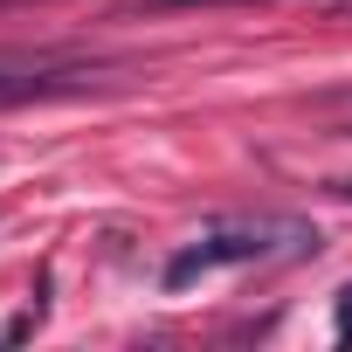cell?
Returning <instances> with one entry per match:
<instances>
[{
  "label": "cell",
  "instance_id": "7a4b0ae2",
  "mask_svg": "<svg viewBox=\"0 0 352 352\" xmlns=\"http://www.w3.org/2000/svg\"><path fill=\"white\" fill-rule=\"evenodd\" d=\"M83 83H97L90 63H0V111L42 104V97H69Z\"/></svg>",
  "mask_w": 352,
  "mask_h": 352
},
{
  "label": "cell",
  "instance_id": "6da1fadb",
  "mask_svg": "<svg viewBox=\"0 0 352 352\" xmlns=\"http://www.w3.org/2000/svg\"><path fill=\"white\" fill-rule=\"evenodd\" d=\"M318 256V228L311 221H283V214H256V221H214L201 242H187L180 256L166 263V290H187L201 270H221V263H304Z\"/></svg>",
  "mask_w": 352,
  "mask_h": 352
},
{
  "label": "cell",
  "instance_id": "277c9868",
  "mask_svg": "<svg viewBox=\"0 0 352 352\" xmlns=\"http://www.w3.org/2000/svg\"><path fill=\"white\" fill-rule=\"evenodd\" d=\"M152 8L166 14V8H221V0H152ZM270 8H324V14H345L352 0H270Z\"/></svg>",
  "mask_w": 352,
  "mask_h": 352
},
{
  "label": "cell",
  "instance_id": "3957f363",
  "mask_svg": "<svg viewBox=\"0 0 352 352\" xmlns=\"http://www.w3.org/2000/svg\"><path fill=\"white\" fill-rule=\"evenodd\" d=\"M311 111H318V118H324V124H331L338 138H352V83H345V90H324V97H318Z\"/></svg>",
  "mask_w": 352,
  "mask_h": 352
},
{
  "label": "cell",
  "instance_id": "8992f818",
  "mask_svg": "<svg viewBox=\"0 0 352 352\" xmlns=\"http://www.w3.org/2000/svg\"><path fill=\"white\" fill-rule=\"evenodd\" d=\"M331 194H345V201H352V180H331Z\"/></svg>",
  "mask_w": 352,
  "mask_h": 352
},
{
  "label": "cell",
  "instance_id": "5b68a950",
  "mask_svg": "<svg viewBox=\"0 0 352 352\" xmlns=\"http://www.w3.org/2000/svg\"><path fill=\"white\" fill-rule=\"evenodd\" d=\"M338 345H352V290H338Z\"/></svg>",
  "mask_w": 352,
  "mask_h": 352
},
{
  "label": "cell",
  "instance_id": "52a82bcc",
  "mask_svg": "<svg viewBox=\"0 0 352 352\" xmlns=\"http://www.w3.org/2000/svg\"><path fill=\"white\" fill-rule=\"evenodd\" d=\"M0 8H8V0H0Z\"/></svg>",
  "mask_w": 352,
  "mask_h": 352
}]
</instances>
